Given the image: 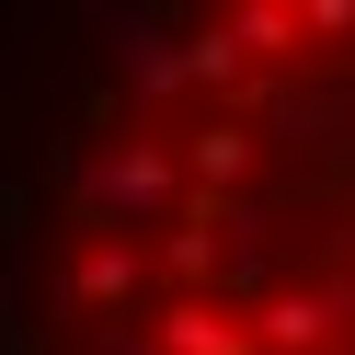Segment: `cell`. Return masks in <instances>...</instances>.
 Returning <instances> with one entry per match:
<instances>
[{"label": "cell", "mask_w": 355, "mask_h": 355, "mask_svg": "<svg viewBox=\"0 0 355 355\" xmlns=\"http://www.w3.org/2000/svg\"><path fill=\"white\" fill-rule=\"evenodd\" d=\"M241 332H252V355H321L332 332H344V298H332V286H263Z\"/></svg>", "instance_id": "6da1fadb"}, {"label": "cell", "mask_w": 355, "mask_h": 355, "mask_svg": "<svg viewBox=\"0 0 355 355\" xmlns=\"http://www.w3.org/2000/svg\"><path fill=\"white\" fill-rule=\"evenodd\" d=\"M172 184H184V172H172V149H138V138L92 161V195H103V207H126V218H149Z\"/></svg>", "instance_id": "7a4b0ae2"}, {"label": "cell", "mask_w": 355, "mask_h": 355, "mask_svg": "<svg viewBox=\"0 0 355 355\" xmlns=\"http://www.w3.org/2000/svg\"><path fill=\"white\" fill-rule=\"evenodd\" d=\"M161 355H252V332H241L218 298H172L161 309Z\"/></svg>", "instance_id": "3957f363"}, {"label": "cell", "mask_w": 355, "mask_h": 355, "mask_svg": "<svg viewBox=\"0 0 355 355\" xmlns=\"http://www.w3.org/2000/svg\"><path fill=\"white\" fill-rule=\"evenodd\" d=\"M69 298H80V309H115V298H138V241H115V230H103L92 252L69 263Z\"/></svg>", "instance_id": "277c9868"}, {"label": "cell", "mask_w": 355, "mask_h": 355, "mask_svg": "<svg viewBox=\"0 0 355 355\" xmlns=\"http://www.w3.org/2000/svg\"><path fill=\"white\" fill-rule=\"evenodd\" d=\"M172 172H195L207 195H230L241 172H252V126H230V115H218V126H195V138H184V161H172Z\"/></svg>", "instance_id": "5b68a950"}, {"label": "cell", "mask_w": 355, "mask_h": 355, "mask_svg": "<svg viewBox=\"0 0 355 355\" xmlns=\"http://www.w3.org/2000/svg\"><path fill=\"white\" fill-rule=\"evenodd\" d=\"M218 35H230L241 69H252V58H286V46H298V12H286V0H241V12H218Z\"/></svg>", "instance_id": "8992f818"}, {"label": "cell", "mask_w": 355, "mask_h": 355, "mask_svg": "<svg viewBox=\"0 0 355 355\" xmlns=\"http://www.w3.org/2000/svg\"><path fill=\"white\" fill-rule=\"evenodd\" d=\"M172 58H184V92H241V46H230L218 24H195Z\"/></svg>", "instance_id": "52a82bcc"}, {"label": "cell", "mask_w": 355, "mask_h": 355, "mask_svg": "<svg viewBox=\"0 0 355 355\" xmlns=\"http://www.w3.org/2000/svg\"><path fill=\"white\" fill-rule=\"evenodd\" d=\"M218 230H241V207H218V218H195V230H172V275H218Z\"/></svg>", "instance_id": "ba28073f"}, {"label": "cell", "mask_w": 355, "mask_h": 355, "mask_svg": "<svg viewBox=\"0 0 355 355\" xmlns=\"http://www.w3.org/2000/svg\"><path fill=\"white\" fill-rule=\"evenodd\" d=\"M298 12V35H355V0H286Z\"/></svg>", "instance_id": "9c48e42d"}, {"label": "cell", "mask_w": 355, "mask_h": 355, "mask_svg": "<svg viewBox=\"0 0 355 355\" xmlns=\"http://www.w3.org/2000/svg\"><path fill=\"white\" fill-rule=\"evenodd\" d=\"M344 263H355V230H344Z\"/></svg>", "instance_id": "30bf717a"}]
</instances>
